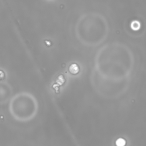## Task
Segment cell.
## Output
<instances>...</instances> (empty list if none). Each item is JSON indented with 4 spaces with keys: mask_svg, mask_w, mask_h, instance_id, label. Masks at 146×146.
I'll return each mask as SVG.
<instances>
[{
    "mask_svg": "<svg viewBox=\"0 0 146 146\" xmlns=\"http://www.w3.org/2000/svg\"><path fill=\"white\" fill-rule=\"evenodd\" d=\"M69 70L70 72L72 73L73 74H77V73L79 72V67H78V65L76 64H71Z\"/></svg>",
    "mask_w": 146,
    "mask_h": 146,
    "instance_id": "obj_1",
    "label": "cell"
},
{
    "mask_svg": "<svg viewBox=\"0 0 146 146\" xmlns=\"http://www.w3.org/2000/svg\"><path fill=\"white\" fill-rule=\"evenodd\" d=\"M125 144H126V141L123 139L119 138L116 141V146H125Z\"/></svg>",
    "mask_w": 146,
    "mask_h": 146,
    "instance_id": "obj_3",
    "label": "cell"
},
{
    "mask_svg": "<svg viewBox=\"0 0 146 146\" xmlns=\"http://www.w3.org/2000/svg\"><path fill=\"white\" fill-rule=\"evenodd\" d=\"M131 27L134 30H139L140 27V24L138 21H134L131 24Z\"/></svg>",
    "mask_w": 146,
    "mask_h": 146,
    "instance_id": "obj_2",
    "label": "cell"
}]
</instances>
